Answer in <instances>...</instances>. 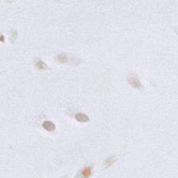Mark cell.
<instances>
[{
	"label": "cell",
	"instance_id": "cell-1",
	"mask_svg": "<svg viewBox=\"0 0 178 178\" xmlns=\"http://www.w3.org/2000/svg\"><path fill=\"white\" fill-rule=\"evenodd\" d=\"M57 60L59 63L68 64L71 65H78L82 63V60L80 58L75 56L70 55L66 53H61L57 56Z\"/></svg>",
	"mask_w": 178,
	"mask_h": 178
},
{
	"label": "cell",
	"instance_id": "cell-2",
	"mask_svg": "<svg viewBox=\"0 0 178 178\" xmlns=\"http://www.w3.org/2000/svg\"><path fill=\"white\" fill-rule=\"evenodd\" d=\"M128 82L129 83V84L131 86H132L134 88H136L137 89H143V85L141 82L140 81V80L137 77V76L134 74H131L130 76L128 77L127 79Z\"/></svg>",
	"mask_w": 178,
	"mask_h": 178
},
{
	"label": "cell",
	"instance_id": "cell-3",
	"mask_svg": "<svg viewBox=\"0 0 178 178\" xmlns=\"http://www.w3.org/2000/svg\"><path fill=\"white\" fill-rule=\"evenodd\" d=\"M43 127L45 129H46L47 131H52L55 130L56 125L52 123V121H46L43 122Z\"/></svg>",
	"mask_w": 178,
	"mask_h": 178
},
{
	"label": "cell",
	"instance_id": "cell-4",
	"mask_svg": "<svg viewBox=\"0 0 178 178\" xmlns=\"http://www.w3.org/2000/svg\"><path fill=\"white\" fill-rule=\"evenodd\" d=\"M75 118H76L77 121L79 122H81V123H86L89 121V117L87 116L86 114L82 113H78L75 115Z\"/></svg>",
	"mask_w": 178,
	"mask_h": 178
},
{
	"label": "cell",
	"instance_id": "cell-5",
	"mask_svg": "<svg viewBox=\"0 0 178 178\" xmlns=\"http://www.w3.org/2000/svg\"><path fill=\"white\" fill-rule=\"evenodd\" d=\"M36 67L38 69H40V70H49V66L46 64L41 59H38V60L36 61Z\"/></svg>",
	"mask_w": 178,
	"mask_h": 178
},
{
	"label": "cell",
	"instance_id": "cell-6",
	"mask_svg": "<svg viewBox=\"0 0 178 178\" xmlns=\"http://www.w3.org/2000/svg\"><path fill=\"white\" fill-rule=\"evenodd\" d=\"M115 160H116V159H115V156L109 157L107 160H105V162H104V166H105V168L109 167L110 166H111L115 162Z\"/></svg>",
	"mask_w": 178,
	"mask_h": 178
},
{
	"label": "cell",
	"instance_id": "cell-7",
	"mask_svg": "<svg viewBox=\"0 0 178 178\" xmlns=\"http://www.w3.org/2000/svg\"><path fill=\"white\" fill-rule=\"evenodd\" d=\"M91 167H86L83 169V171H81V174L84 177H89L91 175Z\"/></svg>",
	"mask_w": 178,
	"mask_h": 178
}]
</instances>
